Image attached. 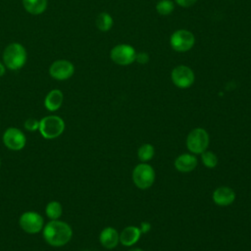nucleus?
I'll use <instances>...</instances> for the list:
<instances>
[{
	"mask_svg": "<svg viewBox=\"0 0 251 251\" xmlns=\"http://www.w3.org/2000/svg\"><path fill=\"white\" fill-rule=\"evenodd\" d=\"M136 51L135 49L126 43L118 44L114 46L110 51L111 60L119 66H128L135 61Z\"/></svg>",
	"mask_w": 251,
	"mask_h": 251,
	"instance_id": "0eeeda50",
	"label": "nucleus"
},
{
	"mask_svg": "<svg viewBox=\"0 0 251 251\" xmlns=\"http://www.w3.org/2000/svg\"><path fill=\"white\" fill-rule=\"evenodd\" d=\"M209 142V134L202 127H196L192 129L186 137L187 149L193 154H201L206 151Z\"/></svg>",
	"mask_w": 251,
	"mask_h": 251,
	"instance_id": "20e7f679",
	"label": "nucleus"
},
{
	"mask_svg": "<svg viewBox=\"0 0 251 251\" xmlns=\"http://www.w3.org/2000/svg\"><path fill=\"white\" fill-rule=\"evenodd\" d=\"M19 225L25 232L35 234L43 229L44 220L40 214L33 211H27L21 215Z\"/></svg>",
	"mask_w": 251,
	"mask_h": 251,
	"instance_id": "6e6552de",
	"label": "nucleus"
},
{
	"mask_svg": "<svg viewBox=\"0 0 251 251\" xmlns=\"http://www.w3.org/2000/svg\"><path fill=\"white\" fill-rule=\"evenodd\" d=\"M24 126L26 130L28 131H35V130H38V127H39V121L34 119V118H28L25 124H24Z\"/></svg>",
	"mask_w": 251,
	"mask_h": 251,
	"instance_id": "5701e85b",
	"label": "nucleus"
},
{
	"mask_svg": "<svg viewBox=\"0 0 251 251\" xmlns=\"http://www.w3.org/2000/svg\"><path fill=\"white\" fill-rule=\"evenodd\" d=\"M63 101V92L60 89H52L46 94L44 98V107L50 112H55L61 108Z\"/></svg>",
	"mask_w": 251,
	"mask_h": 251,
	"instance_id": "dca6fc26",
	"label": "nucleus"
},
{
	"mask_svg": "<svg viewBox=\"0 0 251 251\" xmlns=\"http://www.w3.org/2000/svg\"><path fill=\"white\" fill-rule=\"evenodd\" d=\"M175 9V3L172 0H160L156 4V11L160 16H169Z\"/></svg>",
	"mask_w": 251,
	"mask_h": 251,
	"instance_id": "412c9836",
	"label": "nucleus"
},
{
	"mask_svg": "<svg viewBox=\"0 0 251 251\" xmlns=\"http://www.w3.org/2000/svg\"><path fill=\"white\" fill-rule=\"evenodd\" d=\"M195 43L194 34L184 28L174 31L170 37L171 47L176 52H187Z\"/></svg>",
	"mask_w": 251,
	"mask_h": 251,
	"instance_id": "423d86ee",
	"label": "nucleus"
},
{
	"mask_svg": "<svg viewBox=\"0 0 251 251\" xmlns=\"http://www.w3.org/2000/svg\"><path fill=\"white\" fill-rule=\"evenodd\" d=\"M201 160L203 165L209 169L215 168L218 164V157L212 151L208 150L201 153Z\"/></svg>",
	"mask_w": 251,
	"mask_h": 251,
	"instance_id": "4be33fe9",
	"label": "nucleus"
},
{
	"mask_svg": "<svg viewBox=\"0 0 251 251\" xmlns=\"http://www.w3.org/2000/svg\"><path fill=\"white\" fill-rule=\"evenodd\" d=\"M141 231L139 227L135 226H128L125 227L120 233V242L124 246H132L134 245L140 238Z\"/></svg>",
	"mask_w": 251,
	"mask_h": 251,
	"instance_id": "2eb2a0df",
	"label": "nucleus"
},
{
	"mask_svg": "<svg viewBox=\"0 0 251 251\" xmlns=\"http://www.w3.org/2000/svg\"><path fill=\"white\" fill-rule=\"evenodd\" d=\"M128 251H143V250L140 249V248H132V249H130Z\"/></svg>",
	"mask_w": 251,
	"mask_h": 251,
	"instance_id": "cd10ccee",
	"label": "nucleus"
},
{
	"mask_svg": "<svg viewBox=\"0 0 251 251\" xmlns=\"http://www.w3.org/2000/svg\"><path fill=\"white\" fill-rule=\"evenodd\" d=\"M24 9L30 15L37 16L45 12L48 0H22Z\"/></svg>",
	"mask_w": 251,
	"mask_h": 251,
	"instance_id": "f3484780",
	"label": "nucleus"
},
{
	"mask_svg": "<svg viewBox=\"0 0 251 251\" xmlns=\"http://www.w3.org/2000/svg\"><path fill=\"white\" fill-rule=\"evenodd\" d=\"M132 180L135 186L140 189H147L155 181V171L147 163H140L132 171Z\"/></svg>",
	"mask_w": 251,
	"mask_h": 251,
	"instance_id": "39448f33",
	"label": "nucleus"
},
{
	"mask_svg": "<svg viewBox=\"0 0 251 251\" xmlns=\"http://www.w3.org/2000/svg\"><path fill=\"white\" fill-rule=\"evenodd\" d=\"M139 229L141 233H147L151 229V225L148 222H142L139 226Z\"/></svg>",
	"mask_w": 251,
	"mask_h": 251,
	"instance_id": "a878e982",
	"label": "nucleus"
},
{
	"mask_svg": "<svg viewBox=\"0 0 251 251\" xmlns=\"http://www.w3.org/2000/svg\"><path fill=\"white\" fill-rule=\"evenodd\" d=\"M6 69H7V68L5 67L4 63L0 61V77H1V76H3V75H5V73H6Z\"/></svg>",
	"mask_w": 251,
	"mask_h": 251,
	"instance_id": "bb28decb",
	"label": "nucleus"
},
{
	"mask_svg": "<svg viewBox=\"0 0 251 251\" xmlns=\"http://www.w3.org/2000/svg\"><path fill=\"white\" fill-rule=\"evenodd\" d=\"M42 235L49 245L61 247L72 239L73 229L71 226L64 221L51 220L43 226Z\"/></svg>",
	"mask_w": 251,
	"mask_h": 251,
	"instance_id": "f257e3e1",
	"label": "nucleus"
},
{
	"mask_svg": "<svg viewBox=\"0 0 251 251\" xmlns=\"http://www.w3.org/2000/svg\"><path fill=\"white\" fill-rule=\"evenodd\" d=\"M155 154L154 146L150 143H144L142 144L138 150H137V157L142 163H146L150 161Z\"/></svg>",
	"mask_w": 251,
	"mask_h": 251,
	"instance_id": "aec40b11",
	"label": "nucleus"
},
{
	"mask_svg": "<svg viewBox=\"0 0 251 251\" xmlns=\"http://www.w3.org/2000/svg\"><path fill=\"white\" fill-rule=\"evenodd\" d=\"M99 241L106 249H114L120 242V234L116 228L107 226L99 234Z\"/></svg>",
	"mask_w": 251,
	"mask_h": 251,
	"instance_id": "ddd939ff",
	"label": "nucleus"
},
{
	"mask_svg": "<svg viewBox=\"0 0 251 251\" xmlns=\"http://www.w3.org/2000/svg\"><path fill=\"white\" fill-rule=\"evenodd\" d=\"M175 168L181 173H189L197 166V159L192 154H181L175 160Z\"/></svg>",
	"mask_w": 251,
	"mask_h": 251,
	"instance_id": "4468645a",
	"label": "nucleus"
},
{
	"mask_svg": "<svg viewBox=\"0 0 251 251\" xmlns=\"http://www.w3.org/2000/svg\"><path fill=\"white\" fill-rule=\"evenodd\" d=\"M0 167H1V159H0Z\"/></svg>",
	"mask_w": 251,
	"mask_h": 251,
	"instance_id": "c85d7f7f",
	"label": "nucleus"
},
{
	"mask_svg": "<svg viewBox=\"0 0 251 251\" xmlns=\"http://www.w3.org/2000/svg\"><path fill=\"white\" fill-rule=\"evenodd\" d=\"M171 78L173 83L181 89L190 87L195 80V75L191 68L184 65L176 66L171 73Z\"/></svg>",
	"mask_w": 251,
	"mask_h": 251,
	"instance_id": "1a4fd4ad",
	"label": "nucleus"
},
{
	"mask_svg": "<svg viewBox=\"0 0 251 251\" xmlns=\"http://www.w3.org/2000/svg\"><path fill=\"white\" fill-rule=\"evenodd\" d=\"M75 74L74 64L66 59L54 61L49 67V75L56 80H67Z\"/></svg>",
	"mask_w": 251,
	"mask_h": 251,
	"instance_id": "9d476101",
	"label": "nucleus"
},
{
	"mask_svg": "<svg viewBox=\"0 0 251 251\" xmlns=\"http://www.w3.org/2000/svg\"><path fill=\"white\" fill-rule=\"evenodd\" d=\"M46 216L50 220H59V218L63 214V207L62 204L58 201H51L46 205L45 208Z\"/></svg>",
	"mask_w": 251,
	"mask_h": 251,
	"instance_id": "6ab92c4d",
	"label": "nucleus"
},
{
	"mask_svg": "<svg viewBox=\"0 0 251 251\" xmlns=\"http://www.w3.org/2000/svg\"><path fill=\"white\" fill-rule=\"evenodd\" d=\"M95 25H96V27L100 31L106 32L112 28V26L114 25V20L109 13L102 12L97 15V17L95 19Z\"/></svg>",
	"mask_w": 251,
	"mask_h": 251,
	"instance_id": "a211bd4d",
	"label": "nucleus"
},
{
	"mask_svg": "<svg viewBox=\"0 0 251 251\" xmlns=\"http://www.w3.org/2000/svg\"><path fill=\"white\" fill-rule=\"evenodd\" d=\"M3 63L10 71H19L26 63L27 53L25 46L19 42L8 44L3 51Z\"/></svg>",
	"mask_w": 251,
	"mask_h": 251,
	"instance_id": "f03ea898",
	"label": "nucleus"
},
{
	"mask_svg": "<svg viewBox=\"0 0 251 251\" xmlns=\"http://www.w3.org/2000/svg\"><path fill=\"white\" fill-rule=\"evenodd\" d=\"M212 198L219 206H228L234 201L235 192L230 187L220 186L214 190Z\"/></svg>",
	"mask_w": 251,
	"mask_h": 251,
	"instance_id": "f8f14e48",
	"label": "nucleus"
},
{
	"mask_svg": "<svg viewBox=\"0 0 251 251\" xmlns=\"http://www.w3.org/2000/svg\"><path fill=\"white\" fill-rule=\"evenodd\" d=\"M175 2L182 8H189L193 6L197 2V0H175Z\"/></svg>",
	"mask_w": 251,
	"mask_h": 251,
	"instance_id": "393cba45",
	"label": "nucleus"
},
{
	"mask_svg": "<svg viewBox=\"0 0 251 251\" xmlns=\"http://www.w3.org/2000/svg\"><path fill=\"white\" fill-rule=\"evenodd\" d=\"M135 61L140 65H145L149 62V55L147 52H138L136 53Z\"/></svg>",
	"mask_w": 251,
	"mask_h": 251,
	"instance_id": "b1692460",
	"label": "nucleus"
},
{
	"mask_svg": "<svg viewBox=\"0 0 251 251\" xmlns=\"http://www.w3.org/2000/svg\"><path fill=\"white\" fill-rule=\"evenodd\" d=\"M38 130L43 138L54 139L59 137L64 132L65 122L59 116H46L39 121Z\"/></svg>",
	"mask_w": 251,
	"mask_h": 251,
	"instance_id": "7ed1b4c3",
	"label": "nucleus"
},
{
	"mask_svg": "<svg viewBox=\"0 0 251 251\" xmlns=\"http://www.w3.org/2000/svg\"><path fill=\"white\" fill-rule=\"evenodd\" d=\"M4 145L13 151L22 150L25 146L26 138L25 133L17 127H8L3 133Z\"/></svg>",
	"mask_w": 251,
	"mask_h": 251,
	"instance_id": "9b49d317",
	"label": "nucleus"
}]
</instances>
